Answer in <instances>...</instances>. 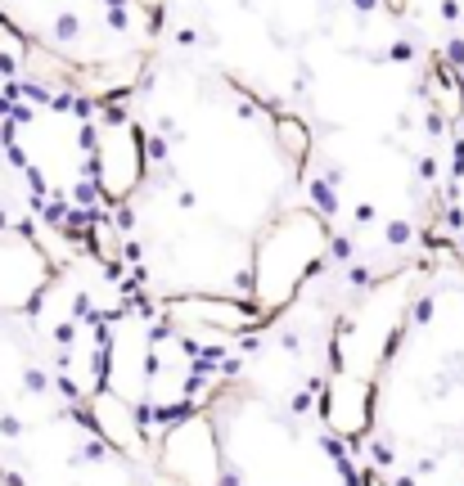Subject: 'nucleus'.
Instances as JSON below:
<instances>
[{
    "mask_svg": "<svg viewBox=\"0 0 464 486\" xmlns=\"http://www.w3.org/2000/svg\"><path fill=\"white\" fill-rule=\"evenodd\" d=\"M163 464L181 486H225V460H221V442H216L212 419L203 414L176 419L172 432H167Z\"/></svg>",
    "mask_w": 464,
    "mask_h": 486,
    "instance_id": "2",
    "label": "nucleus"
},
{
    "mask_svg": "<svg viewBox=\"0 0 464 486\" xmlns=\"http://www.w3.org/2000/svg\"><path fill=\"white\" fill-rule=\"evenodd\" d=\"M140 131L127 118H113L95 140V171L109 198H127L140 185Z\"/></svg>",
    "mask_w": 464,
    "mask_h": 486,
    "instance_id": "3",
    "label": "nucleus"
},
{
    "mask_svg": "<svg viewBox=\"0 0 464 486\" xmlns=\"http://www.w3.org/2000/svg\"><path fill=\"white\" fill-rule=\"evenodd\" d=\"M320 239H325V225L316 221L311 212L284 216L280 225H271V234L262 239L257 257L248 266V293L257 307H284L293 298L302 280L311 275L320 257Z\"/></svg>",
    "mask_w": 464,
    "mask_h": 486,
    "instance_id": "1",
    "label": "nucleus"
}]
</instances>
